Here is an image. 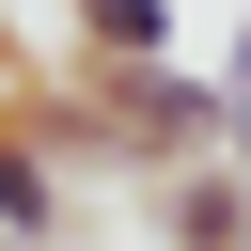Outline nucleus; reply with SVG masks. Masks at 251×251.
<instances>
[{
	"instance_id": "obj_1",
	"label": "nucleus",
	"mask_w": 251,
	"mask_h": 251,
	"mask_svg": "<svg viewBox=\"0 0 251 251\" xmlns=\"http://www.w3.org/2000/svg\"><path fill=\"white\" fill-rule=\"evenodd\" d=\"M0 126H47L63 157H94V173H126V188H173V173L235 157V94H220V78H188V63H94V78L63 94V78L16 47Z\"/></svg>"
},
{
	"instance_id": "obj_2",
	"label": "nucleus",
	"mask_w": 251,
	"mask_h": 251,
	"mask_svg": "<svg viewBox=\"0 0 251 251\" xmlns=\"http://www.w3.org/2000/svg\"><path fill=\"white\" fill-rule=\"evenodd\" d=\"M0 251H63V141L0 126Z\"/></svg>"
},
{
	"instance_id": "obj_3",
	"label": "nucleus",
	"mask_w": 251,
	"mask_h": 251,
	"mask_svg": "<svg viewBox=\"0 0 251 251\" xmlns=\"http://www.w3.org/2000/svg\"><path fill=\"white\" fill-rule=\"evenodd\" d=\"M157 235H173V251H251V157L173 173V188H157Z\"/></svg>"
},
{
	"instance_id": "obj_4",
	"label": "nucleus",
	"mask_w": 251,
	"mask_h": 251,
	"mask_svg": "<svg viewBox=\"0 0 251 251\" xmlns=\"http://www.w3.org/2000/svg\"><path fill=\"white\" fill-rule=\"evenodd\" d=\"M78 63H173V0H78Z\"/></svg>"
},
{
	"instance_id": "obj_5",
	"label": "nucleus",
	"mask_w": 251,
	"mask_h": 251,
	"mask_svg": "<svg viewBox=\"0 0 251 251\" xmlns=\"http://www.w3.org/2000/svg\"><path fill=\"white\" fill-rule=\"evenodd\" d=\"M220 94H235V157H251V16H235V63H220Z\"/></svg>"
}]
</instances>
